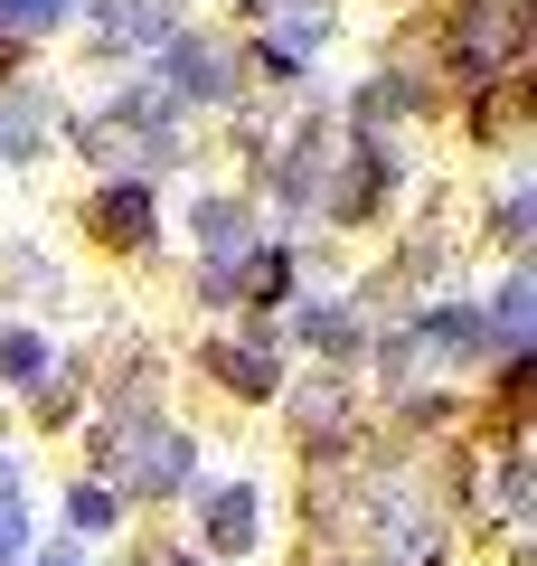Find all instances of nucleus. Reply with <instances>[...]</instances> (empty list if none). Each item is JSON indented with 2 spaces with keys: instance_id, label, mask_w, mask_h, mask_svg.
<instances>
[{
  "instance_id": "nucleus-9",
  "label": "nucleus",
  "mask_w": 537,
  "mask_h": 566,
  "mask_svg": "<svg viewBox=\"0 0 537 566\" xmlns=\"http://www.w3.org/2000/svg\"><path fill=\"white\" fill-rule=\"evenodd\" d=\"M0 378H10V387H39V378H48L39 331H0Z\"/></svg>"
},
{
  "instance_id": "nucleus-11",
  "label": "nucleus",
  "mask_w": 537,
  "mask_h": 566,
  "mask_svg": "<svg viewBox=\"0 0 537 566\" xmlns=\"http://www.w3.org/2000/svg\"><path fill=\"white\" fill-rule=\"evenodd\" d=\"M283 283H293L283 255H245V303H283Z\"/></svg>"
},
{
  "instance_id": "nucleus-14",
  "label": "nucleus",
  "mask_w": 537,
  "mask_h": 566,
  "mask_svg": "<svg viewBox=\"0 0 537 566\" xmlns=\"http://www.w3.org/2000/svg\"><path fill=\"white\" fill-rule=\"evenodd\" d=\"M528 303H537L528 283H509V293H499V312H491V331H499V340H518V331H528Z\"/></svg>"
},
{
  "instance_id": "nucleus-12",
  "label": "nucleus",
  "mask_w": 537,
  "mask_h": 566,
  "mask_svg": "<svg viewBox=\"0 0 537 566\" xmlns=\"http://www.w3.org/2000/svg\"><path fill=\"white\" fill-rule=\"evenodd\" d=\"M66 520H76L85 538H95V528L114 520V491H104V482H76V491H66Z\"/></svg>"
},
{
  "instance_id": "nucleus-1",
  "label": "nucleus",
  "mask_w": 537,
  "mask_h": 566,
  "mask_svg": "<svg viewBox=\"0 0 537 566\" xmlns=\"http://www.w3.org/2000/svg\"><path fill=\"white\" fill-rule=\"evenodd\" d=\"M170 95H123L114 114L85 123V161H170Z\"/></svg>"
},
{
  "instance_id": "nucleus-5",
  "label": "nucleus",
  "mask_w": 537,
  "mask_h": 566,
  "mask_svg": "<svg viewBox=\"0 0 537 566\" xmlns=\"http://www.w3.org/2000/svg\"><path fill=\"white\" fill-rule=\"evenodd\" d=\"M85 227H95L104 245H141V237H151V189H141V180H114V189L95 199V218H85Z\"/></svg>"
},
{
  "instance_id": "nucleus-6",
  "label": "nucleus",
  "mask_w": 537,
  "mask_h": 566,
  "mask_svg": "<svg viewBox=\"0 0 537 566\" xmlns=\"http://www.w3.org/2000/svg\"><path fill=\"white\" fill-rule=\"evenodd\" d=\"M208 538H218V547H245V538H255V491H245V482L208 491Z\"/></svg>"
},
{
  "instance_id": "nucleus-8",
  "label": "nucleus",
  "mask_w": 537,
  "mask_h": 566,
  "mask_svg": "<svg viewBox=\"0 0 537 566\" xmlns=\"http://www.w3.org/2000/svg\"><path fill=\"white\" fill-rule=\"evenodd\" d=\"M199 237H208V264H227V255H245V208H227V199H208V208H199Z\"/></svg>"
},
{
  "instance_id": "nucleus-3",
  "label": "nucleus",
  "mask_w": 537,
  "mask_h": 566,
  "mask_svg": "<svg viewBox=\"0 0 537 566\" xmlns=\"http://www.w3.org/2000/svg\"><path fill=\"white\" fill-rule=\"evenodd\" d=\"M160 48H170L160 66H170V85H179L189 104H218V95H227V48H218V39H160Z\"/></svg>"
},
{
  "instance_id": "nucleus-10",
  "label": "nucleus",
  "mask_w": 537,
  "mask_h": 566,
  "mask_svg": "<svg viewBox=\"0 0 537 566\" xmlns=\"http://www.w3.org/2000/svg\"><path fill=\"white\" fill-rule=\"evenodd\" d=\"M218 378L236 387V397H274V368H264V349H218Z\"/></svg>"
},
{
  "instance_id": "nucleus-16",
  "label": "nucleus",
  "mask_w": 537,
  "mask_h": 566,
  "mask_svg": "<svg viewBox=\"0 0 537 566\" xmlns=\"http://www.w3.org/2000/svg\"><path fill=\"white\" fill-rule=\"evenodd\" d=\"M20 547H29V520H20V501H0V566H20Z\"/></svg>"
},
{
  "instance_id": "nucleus-7",
  "label": "nucleus",
  "mask_w": 537,
  "mask_h": 566,
  "mask_svg": "<svg viewBox=\"0 0 537 566\" xmlns=\"http://www.w3.org/2000/svg\"><path fill=\"white\" fill-rule=\"evenodd\" d=\"M39 151V95H0V161Z\"/></svg>"
},
{
  "instance_id": "nucleus-4",
  "label": "nucleus",
  "mask_w": 537,
  "mask_h": 566,
  "mask_svg": "<svg viewBox=\"0 0 537 566\" xmlns=\"http://www.w3.org/2000/svg\"><path fill=\"white\" fill-rule=\"evenodd\" d=\"M123 472H133L141 491H179V482H189V444H179L170 424H141L133 453H123Z\"/></svg>"
},
{
  "instance_id": "nucleus-13",
  "label": "nucleus",
  "mask_w": 537,
  "mask_h": 566,
  "mask_svg": "<svg viewBox=\"0 0 537 566\" xmlns=\"http://www.w3.org/2000/svg\"><path fill=\"white\" fill-rule=\"evenodd\" d=\"M0 20L10 29H57V20H76V0H0Z\"/></svg>"
},
{
  "instance_id": "nucleus-17",
  "label": "nucleus",
  "mask_w": 537,
  "mask_h": 566,
  "mask_svg": "<svg viewBox=\"0 0 537 566\" xmlns=\"http://www.w3.org/2000/svg\"><path fill=\"white\" fill-rule=\"evenodd\" d=\"M48 566H85V547H57V557H48Z\"/></svg>"
},
{
  "instance_id": "nucleus-2",
  "label": "nucleus",
  "mask_w": 537,
  "mask_h": 566,
  "mask_svg": "<svg viewBox=\"0 0 537 566\" xmlns=\"http://www.w3.org/2000/svg\"><path fill=\"white\" fill-rule=\"evenodd\" d=\"M95 39L104 48H160L179 29H170V0H95Z\"/></svg>"
},
{
  "instance_id": "nucleus-15",
  "label": "nucleus",
  "mask_w": 537,
  "mask_h": 566,
  "mask_svg": "<svg viewBox=\"0 0 537 566\" xmlns=\"http://www.w3.org/2000/svg\"><path fill=\"white\" fill-rule=\"evenodd\" d=\"M302 340L312 349H349V322H339V312H302Z\"/></svg>"
}]
</instances>
